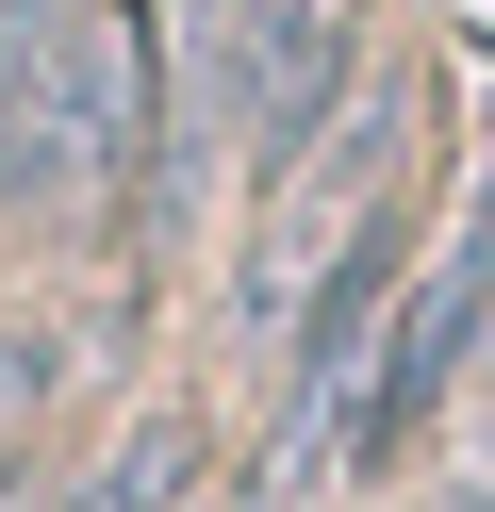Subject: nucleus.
I'll return each instance as SVG.
<instances>
[{
  "mask_svg": "<svg viewBox=\"0 0 495 512\" xmlns=\"http://www.w3.org/2000/svg\"><path fill=\"white\" fill-rule=\"evenodd\" d=\"M479 364H495V281L446 248V265H429L413 298H396L380 364H363V413H347V446H413V430H429V413H446Z\"/></svg>",
  "mask_w": 495,
  "mask_h": 512,
  "instance_id": "1",
  "label": "nucleus"
},
{
  "mask_svg": "<svg viewBox=\"0 0 495 512\" xmlns=\"http://www.w3.org/2000/svg\"><path fill=\"white\" fill-rule=\"evenodd\" d=\"M182 479H198V430H182V413H149V430H116V463H99L66 512H165Z\"/></svg>",
  "mask_w": 495,
  "mask_h": 512,
  "instance_id": "2",
  "label": "nucleus"
},
{
  "mask_svg": "<svg viewBox=\"0 0 495 512\" xmlns=\"http://www.w3.org/2000/svg\"><path fill=\"white\" fill-rule=\"evenodd\" d=\"M50 397H66V347H50V331H0V463L50 430Z\"/></svg>",
  "mask_w": 495,
  "mask_h": 512,
  "instance_id": "3",
  "label": "nucleus"
},
{
  "mask_svg": "<svg viewBox=\"0 0 495 512\" xmlns=\"http://www.w3.org/2000/svg\"><path fill=\"white\" fill-rule=\"evenodd\" d=\"M231 512H297V496H281V479H248V496H231Z\"/></svg>",
  "mask_w": 495,
  "mask_h": 512,
  "instance_id": "4",
  "label": "nucleus"
},
{
  "mask_svg": "<svg viewBox=\"0 0 495 512\" xmlns=\"http://www.w3.org/2000/svg\"><path fill=\"white\" fill-rule=\"evenodd\" d=\"M429 512H495V496H479V479H462V496H429Z\"/></svg>",
  "mask_w": 495,
  "mask_h": 512,
  "instance_id": "5",
  "label": "nucleus"
}]
</instances>
